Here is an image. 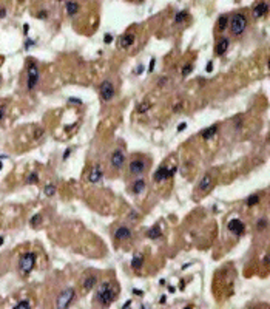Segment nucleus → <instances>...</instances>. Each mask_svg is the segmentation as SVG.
Segmentation results:
<instances>
[{"mask_svg":"<svg viewBox=\"0 0 270 309\" xmlns=\"http://www.w3.org/2000/svg\"><path fill=\"white\" fill-rule=\"evenodd\" d=\"M37 181H39L37 173H30V176L26 178V182H28V184H33V182H37Z\"/></svg>","mask_w":270,"mask_h":309,"instance_id":"nucleus-29","label":"nucleus"},{"mask_svg":"<svg viewBox=\"0 0 270 309\" xmlns=\"http://www.w3.org/2000/svg\"><path fill=\"white\" fill-rule=\"evenodd\" d=\"M142 71H144V65H139V67L136 68V73H137V74H140Z\"/></svg>","mask_w":270,"mask_h":309,"instance_id":"nucleus-40","label":"nucleus"},{"mask_svg":"<svg viewBox=\"0 0 270 309\" xmlns=\"http://www.w3.org/2000/svg\"><path fill=\"white\" fill-rule=\"evenodd\" d=\"M131 190H133L135 195H140V193L145 190V181H144V179H137V181H135Z\"/></svg>","mask_w":270,"mask_h":309,"instance_id":"nucleus-19","label":"nucleus"},{"mask_svg":"<svg viewBox=\"0 0 270 309\" xmlns=\"http://www.w3.org/2000/svg\"><path fill=\"white\" fill-rule=\"evenodd\" d=\"M16 308H31V303L28 302V300H22V302H19L17 305H16Z\"/></svg>","mask_w":270,"mask_h":309,"instance_id":"nucleus-31","label":"nucleus"},{"mask_svg":"<svg viewBox=\"0 0 270 309\" xmlns=\"http://www.w3.org/2000/svg\"><path fill=\"white\" fill-rule=\"evenodd\" d=\"M70 102H71V104H74V102H76V104H82V101L77 99V97H70Z\"/></svg>","mask_w":270,"mask_h":309,"instance_id":"nucleus-37","label":"nucleus"},{"mask_svg":"<svg viewBox=\"0 0 270 309\" xmlns=\"http://www.w3.org/2000/svg\"><path fill=\"white\" fill-rule=\"evenodd\" d=\"M3 241H5V240H3V236H2V235H0V246H2V244H3Z\"/></svg>","mask_w":270,"mask_h":309,"instance_id":"nucleus-48","label":"nucleus"},{"mask_svg":"<svg viewBox=\"0 0 270 309\" xmlns=\"http://www.w3.org/2000/svg\"><path fill=\"white\" fill-rule=\"evenodd\" d=\"M218 132V125H212V127H208V129H205L204 132L201 133V136H202V139H210V138H213L215 134Z\"/></svg>","mask_w":270,"mask_h":309,"instance_id":"nucleus-23","label":"nucleus"},{"mask_svg":"<svg viewBox=\"0 0 270 309\" xmlns=\"http://www.w3.org/2000/svg\"><path fill=\"white\" fill-rule=\"evenodd\" d=\"M110 162H111V167L113 169H121L124 166V162H125V155L121 150H116V152H113Z\"/></svg>","mask_w":270,"mask_h":309,"instance_id":"nucleus-10","label":"nucleus"},{"mask_svg":"<svg viewBox=\"0 0 270 309\" xmlns=\"http://www.w3.org/2000/svg\"><path fill=\"white\" fill-rule=\"evenodd\" d=\"M3 17H6V9L5 8L0 9V19H3Z\"/></svg>","mask_w":270,"mask_h":309,"instance_id":"nucleus-39","label":"nucleus"},{"mask_svg":"<svg viewBox=\"0 0 270 309\" xmlns=\"http://www.w3.org/2000/svg\"><path fill=\"white\" fill-rule=\"evenodd\" d=\"M36 266V254L34 252H26L20 257L19 260V269L23 275H28Z\"/></svg>","mask_w":270,"mask_h":309,"instance_id":"nucleus-3","label":"nucleus"},{"mask_svg":"<svg viewBox=\"0 0 270 309\" xmlns=\"http://www.w3.org/2000/svg\"><path fill=\"white\" fill-rule=\"evenodd\" d=\"M205 71H207V73L213 71V63H212V62H208V63H207V67H205Z\"/></svg>","mask_w":270,"mask_h":309,"instance_id":"nucleus-35","label":"nucleus"},{"mask_svg":"<svg viewBox=\"0 0 270 309\" xmlns=\"http://www.w3.org/2000/svg\"><path fill=\"white\" fill-rule=\"evenodd\" d=\"M114 238H116L117 241L130 240V238H131V230H130L128 227H125V226H121V227H117V229H116V232H114Z\"/></svg>","mask_w":270,"mask_h":309,"instance_id":"nucleus-12","label":"nucleus"},{"mask_svg":"<svg viewBox=\"0 0 270 309\" xmlns=\"http://www.w3.org/2000/svg\"><path fill=\"white\" fill-rule=\"evenodd\" d=\"M228 45H230V40H228L227 37L219 39V40H218V44H216V46H215V53H216L218 56H222L225 51L228 49Z\"/></svg>","mask_w":270,"mask_h":309,"instance_id":"nucleus-14","label":"nucleus"},{"mask_svg":"<svg viewBox=\"0 0 270 309\" xmlns=\"http://www.w3.org/2000/svg\"><path fill=\"white\" fill-rule=\"evenodd\" d=\"M128 170H130L131 175H136V176H137V175H142L144 170H145V161H142V159H133V161L130 162Z\"/></svg>","mask_w":270,"mask_h":309,"instance_id":"nucleus-9","label":"nucleus"},{"mask_svg":"<svg viewBox=\"0 0 270 309\" xmlns=\"http://www.w3.org/2000/svg\"><path fill=\"white\" fill-rule=\"evenodd\" d=\"M26 77H28V82H26V87L28 90H34V87L37 85L39 82V67L34 63V62H30L28 65V70H26Z\"/></svg>","mask_w":270,"mask_h":309,"instance_id":"nucleus-5","label":"nucleus"},{"mask_svg":"<svg viewBox=\"0 0 270 309\" xmlns=\"http://www.w3.org/2000/svg\"><path fill=\"white\" fill-rule=\"evenodd\" d=\"M0 169H2V162H0Z\"/></svg>","mask_w":270,"mask_h":309,"instance_id":"nucleus-50","label":"nucleus"},{"mask_svg":"<svg viewBox=\"0 0 270 309\" xmlns=\"http://www.w3.org/2000/svg\"><path fill=\"white\" fill-rule=\"evenodd\" d=\"M42 134H43V130L40 129V130H37V132H36V138H40Z\"/></svg>","mask_w":270,"mask_h":309,"instance_id":"nucleus-43","label":"nucleus"},{"mask_svg":"<svg viewBox=\"0 0 270 309\" xmlns=\"http://www.w3.org/2000/svg\"><path fill=\"white\" fill-rule=\"evenodd\" d=\"M40 220H42V217H40V215L37 213V215H34V217H33V218L30 220V222H31V226H33V227H36V226H37V224L40 222Z\"/></svg>","mask_w":270,"mask_h":309,"instance_id":"nucleus-30","label":"nucleus"},{"mask_svg":"<svg viewBox=\"0 0 270 309\" xmlns=\"http://www.w3.org/2000/svg\"><path fill=\"white\" fill-rule=\"evenodd\" d=\"M43 192H45L46 196H53V195L56 193V185H54V184H46Z\"/></svg>","mask_w":270,"mask_h":309,"instance_id":"nucleus-27","label":"nucleus"},{"mask_svg":"<svg viewBox=\"0 0 270 309\" xmlns=\"http://www.w3.org/2000/svg\"><path fill=\"white\" fill-rule=\"evenodd\" d=\"M103 176V170H102V167L99 166V164H96L94 167H93V170H91V173L88 175V181H90L91 184H96V182H99L100 179Z\"/></svg>","mask_w":270,"mask_h":309,"instance_id":"nucleus-13","label":"nucleus"},{"mask_svg":"<svg viewBox=\"0 0 270 309\" xmlns=\"http://www.w3.org/2000/svg\"><path fill=\"white\" fill-rule=\"evenodd\" d=\"M142 263H144V255L142 254H136L131 260V269L133 270H139L142 267Z\"/></svg>","mask_w":270,"mask_h":309,"instance_id":"nucleus-21","label":"nucleus"},{"mask_svg":"<svg viewBox=\"0 0 270 309\" xmlns=\"http://www.w3.org/2000/svg\"><path fill=\"white\" fill-rule=\"evenodd\" d=\"M227 227H228V230L231 232V233H235V235H242L244 233V222L241 220H231L228 221V224H227Z\"/></svg>","mask_w":270,"mask_h":309,"instance_id":"nucleus-11","label":"nucleus"},{"mask_svg":"<svg viewBox=\"0 0 270 309\" xmlns=\"http://www.w3.org/2000/svg\"><path fill=\"white\" fill-rule=\"evenodd\" d=\"M105 44H111V40H113V36L111 34H105Z\"/></svg>","mask_w":270,"mask_h":309,"instance_id":"nucleus-34","label":"nucleus"},{"mask_svg":"<svg viewBox=\"0 0 270 309\" xmlns=\"http://www.w3.org/2000/svg\"><path fill=\"white\" fill-rule=\"evenodd\" d=\"M176 172H178L176 167L167 169L165 166H161V167L156 170V173H154V181H156V182H162V181H165V179H168V178L175 176Z\"/></svg>","mask_w":270,"mask_h":309,"instance_id":"nucleus-7","label":"nucleus"},{"mask_svg":"<svg viewBox=\"0 0 270 309\" xmlns=\"http://www.w3.org/2000/svg\"><path fill=\"white\" fill-rule=\"evenodd\" d=\"M165 82H167V79H165V77H164V79H161V81H159V84H158V85H159V87H161V85H162V84H165Z\"/></svg>","mask_w":270,"mask_h":309,"instance_id":"nucleus-46","label":"nucleus"},{"mask_svg":"<svg viewBox=\"0 0 270 309\" xmlns=\"http://www.w3.org/2000/svg\"><path fill=\"white\" fill-rule=\"evenodd\" d=\"M259 199H261V198H259V195H256V193H255V195H250V196L245 199V204L250 207V206H255V204H258V203H259Z\"/></svg>","mask_w":270,"mask_h":309,"instance_id":"nucleus-25","label":"nucleus"},{"mask_svg":"<svg viewBox=\"0 0 270 309\" xmlns=\"http://www.w3.org/2000/svg\"><path fill=\"white\" fill-rule=\"evenodd\" d=\"M99 91H100V97L105 102H110L114 97V85L111 81H103L99 87Z\"/></svg>","mask_w":270,"mask_h":309,"instance_id":"nucleus-6","label":"nucleus"},{"mask_svg":"<svg viewBox=\"0 0 270 309\" xmlns=\"http://www.w3.org/2000/svg\"><path fill=\"white\" fill-rule=\"evenodd\" d=\"M56 2H63V0H56Z\"/></svg>","mask_w":270,"mask_h":309,"instance_id":"nucleus-49","label":"nucleus"},{"mask_svg":"<svg viewBox=\"0 0 270 309\" xmlns=\"http://www.w3.org/2000/svg\"><path fill=\"white\" fill-rule=\"evenodd\" d=\"M228 22H230V17H228L227 14L219 16V19H218V30H219V31H225L227 26H228Z\"/></svg>","mask_w":270,"mask_h":309,"instance_id":"nucleus-22","label":"nucleus"},{"mask_svg":"<svg viewBox=\"0 0 270 309\" xmlns=\"http://www.w3.org/2000/svg\"><path fill=\"white\" fill-rule=\"evenodd\" d=\"M28 31H30V25H28V23H25V25H23V33L26 34Z\"/></svg>","mask_w":270,"mask_h":309,"instance_id":"nucleus-42","label":"nucleus"},{"mask_svg":"<svg viewBox=\"0 0 270 309\" xmlns=\"http://www.w3.org/2000/svg\"><path fill=\"white\" fill-rule=\"evenodd\" d=\"M159 303H165V297H164V295L159 298Z\"/></svg>","mask_w":270,"mask_h":309,"instance_id":"nucleus-47","label":"nucleus"},{"mask_svg":"<svg viewBox=\"0 0 270 309\" xmlns=\"http://www.w3.org/2000/svg\"><path fill=\"white\" fill-rule=\"evenodd\" d=\"M133 294H137V295H142L144 292H142V291H137V289H133Z\"/></svg>","mask_w":270,"mask_h":309,"instance_id":"nucleus-45","label":"nucleus"},{"mask_svg":"<svg viewBox=\"0 0 270 309\" xmlns=\"http://www.w3.org/2000/svg\"><path fill=\"white\" fill-rule=\"evenodd\" d=\"M185 127H187V124H185V122H181V125L178 127V132H182V130H185Z\"/></svg>","mask_w":270,"mask_h":309,"instance_id":"nucleus-38","label":"nucleus"},{"mask_svg":"<svg viewBox=\"0 0 270 309\" xmlns=\"http://www.w3.org/2000/svg\"><path fill=\"white\" fill-rule=\"evenodd\" d=\"M74 297H76V292H74V289H73V288H66V289H63V291L59 294V297H57V302H56L57 308L59 309H66L70 305H71V302L74 300Z\"/></svg>","mask_w":270,"mask_h":309,"instance_id":"nucleus-4","label":"nucleus"},{"mask_svg":"<svg viewBox=\"0 0 270 309\" xmlns=\"http://www.w3.org/2000/svg\"><path fill=\"white\" fill-rule=\"evenodd\" d=\"M154 62H156V60H154V59H151V62H150V67H148V71H150V73L154 70Z\"/></svg>","mask_w":270,"mask_h":309,"instance_id":"nucleus-36","label":"nucleus"},{"mask_svg":"<svg viewBox=\"0 0 270 309\" xmlns=\"http://www.w3.org/2000/svg\"><path fill=\"white\" fill-rule=\"evenodd\" d=\"M161 235H162V232H161V227H159V224L153 226V227H151V229L147 232V236H148L150 240H158Z\"/></svg>","mask_w":270,"mask_h":309,"instance_id":"nucleus-20","label":"nucleus"},{"mask_svg":"<svg viewBox=\"0 0 270 309\" xmlns=\"http://www.w3.org/2000/svg\"><path fill=\"white\" fill-rule=\"evenodd\" d=\"M3 116H5V107H0V121L3 119Z\"/></svg>","mask_w":270,"mask_h":309,"instance_id":"nucleus-41","label":"nucleus"},{"mask_svg":"<svg viewBox=\"0 0 270 309\" xmlns=\"http://www.w3.org/2000/svg\"><path fill=\"white\" fill-rule=\"evenodd\" d=\"M191 71H193V65L188 63V65H185V67L182 68V76H188Z\"/></svg>","mask_w":270,"mask_h":309,"instance_id":"nucleus-28","label":"nucleus"},{"mask_svg":"<svg viewBox=\"0 0 270 309\" xmlns=\"http://www.w3.org/2000/svg\"><path fill=\"white\" fill-rule=\"evenodd\" d=\"M136 40V36L135 34H124L122 37H121V40H119V45H121V48H130L131 45L135 44Z\"/></svg>","mask_w":270,"mask_h":309,"instance_id":"nucleus-16","label":"nucleus"},{"mask_svg":"<svg viewBox=\"0 0 270 309\" xmlns=\"http://www.w3.org/2000/svg\"><path fill=\"white\" fill-rule=\"evenodd\" d=\"M187 16H188V14H187V11H179V12L175 16V23H176V25L182 23V22L187 19Z\"/></svg>","mask_w":270,"mask_h":309,"instance_id":"nucleus-26","label":"nucleus"},{"mask_svg":"<svg viewBox=\"0 0 270 309\" xmlns=\"http://www.w3.org/2000/svg\"><path fill=\"white\" fill-rule=\"evenodd\" d=\"M266 226H267V220H259V221H258V224H256L258 230H263Z\"/></svg>","mask_w":270,"mask_h":309,"instance_id":"nucleus-32","label":"nucleus"},{"mask_svg":"<svg viewBox=\"0 0 270 309\" xmlns=\"http://www.w3.org/2000/svg\"><path fill=\"white\" fill-rule=\"evenodd\" d=\"M267 12H269V3L264 2V0L259 2V3H256L255 8L252 9V16H253L255 19H261V17H264Z\"/></svg>","mask_w":270,"mask_h":309,"instance_id":"nucleus-8","label":"nucleus"},{"mask_svg":"<svg viewBox=\"0 0 270 309\" xmlns=\"http://www.w3.org/2000/svg\"><path fill=\"white\" fill-rule=\"evenodd\" d=\"M116 294H117V289L113 291V283L103 281V283L99 286L97 292H96V300H97L102 306H110V305L114 302Z\"/></svg>","mask_w":270,"mask_h":309,"instance_id":"nucleus-1","label":"nucleus"},{"mask_svg":"<svg viewBox=\"0 0 270 309\" xmlns=\"http://www.w3.org/2000/svg\"><path fill=\"white\" fill-rule=\"evenodd\" d=\"M97 283V278H96V275H88L85 280H84V283H82V288H84V291H91L93 288H94V284Z\"/></svg>","mask_w":270,"mask_h":309,"instance_id":"nucleus-18","label":"nucleus"},{"mask_svg":"<svg viewBox=\"0 0 270 309\" xmlns=\"http://www.w3.org/2000/svg\"><path fill=\"white\" fill-rule=\"evenodd\" d=\"M228 26H230V31H231V34H235V36H239V34H242L244 31H245V28H247V17L244 16V14H235L233 17H231V20L228 22Z\"/></svg>","mask_w":270,"mask_h":309,"instance_id":"nucleus-2","label":"nucleus"},{"mask_svg":"<svg viewBox=\"0 0 270 309\" xmlns=\"http://www.w3.org/2000/svg\"><path fill=\"white\" fill-rule=\"evenodd\" d=\"M46 17H48V11H45V9L39 11V14H37V19H43V20H45Z\"/></svg>","mask_w":270,"mask_h":309,"instance_id":"nucleus-33","label":"nucleus"},{"mask_svg":"<svg viewBox=\"0 0 270 309\" xmlns=\"http://www.w3.org/2000/svg\"><path fill=\"white\" fill-rule=\"evenodd\" d=\"M70 152H71V150H70V148H68V150H66V152H65V155H63V159H66V158H68V156H70Z\"/></svg>","mask_w":270,"mask_h":309,"instance_id":"nucleus-44","label":"nucleus"},{"mask_svg":"<svg viewBox=\"0 0 270 309\" xmlns=\"http://www.w3.org/2000/svg\"><path fill=\"white\" fill-rule=\"evenodd\" d=\"M150 108H151V102H148V101H144V102L137 104V107H136V111L142 115V113H147Z\"/></svg>","mask_w":270,"mask_h":309,"instance_id":"nucleus-24","label":"nucleus"},{"mask_svg":"<svg viewBox=\"0 0 270 309\" xmlns=\"http://www.w3.org/2000/svg\"><path fill=\"white\" fill-rule=\"evenodd\" d=\"M65 8H66L68 16H74V14H77V11H79V3L74 2V0H68V2L65 3Z\"/></svg>","mask_w":270,"mask_h":309,"instance_id":"nucleus-17","label":"nucleus"},{"mask_svg":"<svg viewBox=\"0 0 270 309\" xmlns=\"http://www.w3.org/2000/svg\"><path fill=\"white\" fill-rule=\"evenodd\" d=\"M212 184H213L212 176H210L208 173H205V175L202 176V179L199 181V190H201V192H208V190L212 189Z\"/></svg>","mask_w":270,"mask_h":309,"instance_id":"nucleus-15","label":"nucleus"}]
</instances>
